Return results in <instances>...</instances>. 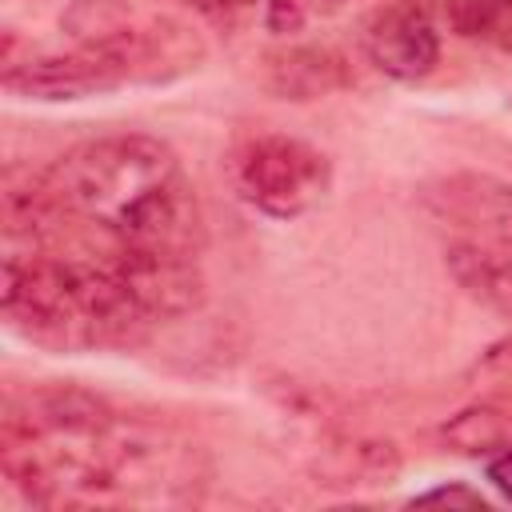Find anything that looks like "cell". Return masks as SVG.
Returning <instances> with one entry per match:
<instances>
[{
	"instance_id": "14",
	"label": "cell",
	"mask_w": 512,
	"mask_h": 512,
	"mask_svg": "<svg viewBox=\"0 0 512 512\" xmlns=\"http://www.w3.org/2000/svg\"><path fill=\"white\" fill-rule=\"evenodd\" d=\"M412 504H464V508H484L488 500H484L476 488H464V484H444V488H428V492H420Z\"/></svg>"
},
{
	"instance_id": "4",
	"label": "cell",
	"mask_w": 512,
	"mask_h": 512,
	"mask_svg": "<svg viewBox=\"0 0 512 512\" xmlns=\"http://www.w3.org/2000/svg\"><path fill=\"white\" fill-rule=\"evenodd\" d=\"M100 260L116 272L124 292L140 304V312L160 324L192 312L204 296V280L192 252H164V248H132V244H108Z\"/></svg>"
},
{
	"instance_id": "15",
	"label": "cell",
	"mask_w": 512,
	"mask_h": 512,
	"mask_svg": "<svg viewBox=\"0 0 512 512\" xmlns=\"http://www.w3.org/2000/svg\"><path fill=\"white\" fill-rule=\"evenodd\" d=\"M484 476H488V484H492L504 500H512V444H504V448H496L492 456H484Z\"/></svg>"
},
{
	"instance_id": "12",
	"label": "cell",
	"mask_w": 512,
	"mask_h": 512,
	"mask_svg": "<svg viewBox=\"0 0 512 512\" xmlns=\"http://www.w3.org/2000/svg\"><path fill=\"white\" fill-rule=\"evenodd\" d=\"M444 16L460 36L512 56V0H444Z\"/></svg>"
},
{
	"instance_id": "13",
	"label": "cell",
	"mask_w": 512,
	"mask_h": 512,
	"mask_svg": "<svg viewBox=\"0 0 512 512\" xmlns=\"http://www.w3.org/2000/svg\"><path fill=\"white\" fill-rule=\"evenodd\" d=\"M476 372L488 380V388H496L500 400H508V396H512V340H508V344H496V348L476 364Z\"/></svg>"
},
{
	"instance_id": "9",
	"label": "cell",
	"mask_w": 512,
	"mask_h": 512,
	"mask_svg": "<svg viewBox=\"0 0 512 512\" xmlns=\"http://www.w3.org/2000/svg\"><path fill=\"white\" fill-rule=\"evenodd\" d=\"M348 84V64L328 44H296L264 60V88L280 100H320Z\"/></svg>"
},
{
	"instance_id": "5",
	"label": "cell",
	"mask_w": 512,
	"mask_h": 512,
	"mask_svg": "<svg viewBox=\"0 0 512 512\" xmlns=\"http://www.w3.org/2000/svg\"><path fill=\"white\" fill-rule=\"evenodd\" d=\"M420 200L464 236L512 252V184L488 172H452L432 180Z\"/></svg>"
},
{
	"instance_id": "3",
	"label": "cell",
	"mask_w": 512,
	"mask_h": 512,
	"mask_svg": "<svg viewBox=\"0 0 512 512\" xmlns=\"http://www.w3.org/2000/svg\"><path fill=\"white\" fill-rule=\"evenodd\" d=\"M228 184L260 216L296 220L332 188V160L300 136L256 132L228 152Z\"/></svg>"
},
{
	"instance_id": "10",
	"label": "cell",
	"mask_w": 512,
	"mask_h": 512,
	"mask_svg": "<svg viewBox=\"0 0 512 512\" xmlns=\"http://www.w3.org/2000/svg\"><path fill=\"white\" fill-rule=\"evenodd\" d=\"M444 268L476 304L512 324V252L460 236L444 248Z\"/></svg>"
},
{
	"instance_id": "11",
	"label": "cell",
	"mask_w": 512,
	"mask_h": 512,
	"mask_svg": "<svg viewBox=\"0 0 512 512\" xmlns=\"http://www.w3.org/2000/svg\"><path fill=\"white\" fill-rule=\"evenodd\" d=\"M440 440L456 456H492L496 448L512 444V400L484 396V400L460 408L456 416L444 420Z\"/></svg>"
},
{
	"instance_id": "16",
	"label": "cell",
	"mask_w": 512,
	"mask_h": 512,
	"mask_svg": "<svg viewBox=\"0 0 512 512\" xmlns=\"http://www.w3.org/2000/svg\"><path fill=\"white\" fill-rule=\"evenodd\" d=\"M304 24L300 0H268V28L272 32H296Z\"/></svg>"
},
{
	"instance_id": "6",
	"label": "cell",
	"mask_w": 512,
	"mask_h": 512,
	"mask_svg": "<svg viewBox=\"0 0 512 512\" xmlns=\"http://www.w3.org/2000/svg\"><path fill=\"white\" fill-rule=\"evenodd\" d=\"M360 44L392 80H424L440 60V32L420 4H388L364 20Z\"/></svg>"
},
{
	"instance_id": "8",
	"label": "cell",
	"mask_w": 512,
	"mask_h": 512,
	"mask_svg": "<svg viewBox=\"0 0 512 512\" xmlns=\"http://www.w3.org/2000/svg\"><path fill=\"white\" fill-rule=\"evenodd\" d=\"M72 220L52 176L48 172H4L0 188V224L8 248H44L48 236L60 232V224Z\"/></svg>"
},
{
	"instance_id": "17",
	"label": "cell",
	"mask_w": 512,
	"mask_h": 512,
	"mask_svg": "<svg viewBox=\"0 0 512 512\" xmlns=\"http://www.w3.org/2000/svg\"><path fill=\"white\" fill-rule=\"evenodd\" d=\"M196 12H208V16H224V12H236V8H248L252 0H180Z\"/></svg>"
},
{
	"instance_id": "1",
	"label": "cell",
	"mask_w": 512,
	"mask_h": 512,
	"mask_svg": "<svg viewBox=\"0 0 512 512\" xmlns=\"http://www.w3.org/2000/svg\"><path fill=\"white\" fill-rule=\"evenodd\" d=\"M72 220L92 224L108 244L192 252L204 240L200 200L176 152L144 132L96 136L48 168Z\"/></svg>"
},
{
	"instance_id": "2",
	"label": "cell",
	"mask_w": 512,
	"mask_h": 512,
	"mask_svg": "<svg viewBox=\"0 0 512 512\" xmlns=\"http://www.w3.org/2000/svg\"><path fill=\"white\" fill-rule=\"evenodd\" d=\"M0 308L20 336L64 352L128 348L156 328L100 256L72 260L44 248L4 252Z\"/></svg>"
},
{
	"instance_id": "7",
	"label": "cell",
	"mask_w": 512,
	"mask_h": 512,
	"mask_svg": "<svg viewBox=\"0 0 512 512\" xmlns=\"http://www.w3.org/2000/svg\"><path fill=\"white\" fill-rule=\"evenodd\" d=\"M308 472L316 476V484H328V488H380L396 480L400 452L392 440H380V436L324 432L308 456Z\"/></svg>"
}]
</instances>
